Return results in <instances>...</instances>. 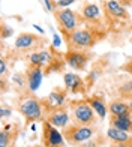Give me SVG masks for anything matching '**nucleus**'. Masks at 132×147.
Wrapping results in <instances>:
<instances>
[{
    "mask_svg": "<svg viewBox=\"0 0 132 147\" xmlns=\"http://www.w3.org/2000/svg\"><path fill=\"white\" fill-rule=\"evenodd\" d=\"M29 65H35L42 68L44 75H51L54 72L65 74V68L68 65L65 62V53H60L53 44H50L45 50L32 53L26 57Z\"/></svg>",
    "mask_w": 132,
    "mask_h": 147,
    "instance_id": "obj_4",
    "label": "nucleus"
},
{
    "mask_svg": "<svg viewBox=\"0 0 132 147\" xmlns=\"http://www.w3.org/2000/svg\"><path fill=\"white\" fill-rule=\"evenodd\" d=\"M93 59H95L93 51H66L65 53L66 65L75 72H86Z\"/></svg>",
    "mask_w": 132,
    "mask_h": 147,
    "instance_id": "obj_10",
    "label": "nucleus"
},
{
    "mask_svg": "<svg viewBox=\"0 0 132 147\" xmlns=\"http://www.w3.org/2000/svg\"><path fill=\"white\" fill-rule=\"evenodd\" d=\"M30 128H32V131H36V125H35V123H32Z\"/></svg>",
    "mask_w": 132,
    "mask_h": 147,
    "instance_id": "obj_32",
    "label": "nucleus"
},
{
    "mask_svg": "<svg viewBox=\"0 0 132 147\" xmlns=\"http://www.w3.org/2000/svg\"><path fill=\"white\" fill-rule=\"evenodd\" d=\"M107 141H108L107 134H102L99 131L95 137H92L90 140H87L86 143L77 146V147H104V146H107Z\"/></svg>",
    "mask_w": 132,
    "mask_h": 147,
    "instance_id": "obj_22",
    "label": "nucleus"
},
{
    "mask_svg": "<svg viewBox=\"0 0 132 147\" xmlns=\"http://www.w3.org/2000/svg\"><path fill=\"white\" fill-rule=\"evenodd\" d=\"M54 2H56V0H54Z\"/></svg>",
    "mask_w": 132,
    "mask_h": 147,
    "instance_id": "obj_35",
    "label": "nucleus"
},
{
    "mask_svg": "<svg viewBox=\"0 0 132 147\" xmlns=\"http://www.w3.org/2000/svg\"><path fill=\"white\" fill-rule=\"evenodd\" d=\"M27 147H44V146H38V144H33V146H27Z\"/></svg>",
    "mask_w": 132,
    "mask_h": 147,
    "instance_id": "obj_33",
    "label": "nucleus"
},
{
    "mask_svg": "<svg viewBox=\"0 0 132 147\" xmlns=\"http://www.w3.org/2000/svg\"><path fill=\"white\" fill-rule=\"evenodd\" d=\"M9 89L11 87L8 86V80H6V77H0V92H2V95H5Z\"/></svg>",
    "mask_w": 132,
    "mask_h": 147,
    "instance_id": "obj_27",
    "label": "nucleus"
},
{
    "mask_svg": "<svg viewBox=\"0 0 132 147\" xmlns=\"http://www.w3.org/2000/svg\"><path fill=\"white\" fill-rule=\"evenodd\" d=\"M18 131H20V125H14V123L5 125L2 128V132H0V147H14Z\"/></svg>",
    "mask_w": 132,
    "mask_h": 147,
    "instance_id": "obj_16",
    "label": "nucleus"
},
{
    "mask_svg": "<svg viewBox=\"0 0 132 147\" xmlns=\"http://www.w3.org/2000/svg\"><path fill=\"white\" fill-rule=\"evenodd\" d=\"M14 108L24 117L27 125L45 120L42 99L36 95V92H32L27 87L18 90V95L14 98Z\"/></svg>",
    "mask_w": 132,
    "mask_h": 147,
    "instance_id": "obj_3",
    "label": "nucleus"
},
{
    "mask_svg": "<svg viewBox=\"0 0 132 147\" xmlns=\"http://www.w3.org/2000/svg\"><path fill=\"white\" fill-rule=\"evenodd\" d=\"M113 92L117 96L116 99H123V101L132 102V77H126L122 81H119L114 86Z\"/></svg>",
    "mask_w": 132,
    "mask_h": 147,
    "instance_id": "obj_18",
    "label": "nucleus"
},
{
    "mask_svg": "<svg viewBox=\"0 0 132 147\" xmlns=\"http://www.w3.org/2000/svg\"><path fill=\"white\" fill-rule=\"evenodd\" d=\"M6 71H8V65H6V59H0V77H6Z\"/></svg>",
    "mask_w": 132,
    "mask_h": 147,
    "instance_id": "obj_29",
    "label": "nucleus"
},
{
    "mask_svg": "<svg viewBox=\"0 0 132 147\" xmlns=\"http://www.w3.org/2000/svg\"><path fill=\"white\" fill-rule=\"evenodd\" d=\"M105 134H107V138L110 143H123V144L132 146V134H129V132H125V131H120V129H116L113 126H110Z\"/></svg>",
    "mask_w": 132,
    "mask_h": 147,
    "instance_id": "obj_20",
    "label": "nucleus"
},
{
    "mask_svg": "<svg viewBox=\"0 0 132 147\" xmlns=\"http://www.w3.org/2000/svg\"><path fill=\"white\" fill-rule=\"evenodd\" d=\"M44 6L48 12H54V0H44Z\"/></svg>",
    "mask_w": 132,
    "mask_h": 147,
    "instance_id": "obj_30",
    "label": "nucleus"
},
{
    "mask_svg": "<svg viewBox=\"0 0 132 147\" xmlns=\"http://www.w3.org/2000/svg\"><path fill=\"white\" fill-rule=\"evenodd\" d=\"M78 11H80L86 24L95 26V27H105L104 15H102V11H101V6L99 5L90 3V2H83Z\"/></svg>",
    "mask_w": 132,
    "mask_h": 147,
    "instance_id": "obj_12",
    "label": "nucleus"
},
{
    "mask_svg": "<svg viewBox=\"0 0 132 147\" xmlns=\"http://www.w3.org/2000/svg\"><path fill=\"white\" fill-rule=\"evenodd\" d=\"M24 75H26V81H27V89L32 90V92H36L39 89V86H41V83H42V78H44L42 68L26 63Z\"/></svg>",
    "mask_w": 132,
    "mask_h": 147,
    "instance_id": "obj_15",
    "label": "nucleus"
},
{
    "mask_svg": "<svg viewBox=\"0 0 132 147\" xmlns=\"http://www.w3.org/2000/svg\"><path fill=\"white\" fill-rule=\"evenodd\" d=\"M33 27H35V29L39 32V35H45V30L41 27V26H38V24H33Z\"/></svg>",
    "mask_w": 132,
    "mask_h": 147,
    "instance_id": "obj_31",
    "label": "nucleus"
},
{
    "mask_svg": "<svg viewBox=\"0 0 132 147\" xmlns=\"http://www.w3.org/2000/svg\"><path fill=\"white\" fill-rule=\"evenodd\" d=\"M108 114L110 116H129L132 117L131 104L123 99H113L108 102Z\"/></svg>",
    "mask_w": 132,
    "mask_h": 147,
    "instance_id": "obj_19",
    "label": "nucleus"
},
{
    "mask_svg": "<svg viewBox=\"0 0 132 147\" xmlns=\"http://www.w3.org/2000/svg\"><path fill=\"white\" fill-rule=\"evenodd\" d=\"M80 0H56L54 2V9H63V8H69L71 5H74Z\"/></svg>",
    "mask_w": 132,
    "mask_h": 147,
    "instance_id": "obj_24",
    "label": "nucleus"
},
{
    "mask_svg": "<svg viewBox=\"0 0 132 147\" xmlns=\"http://www.w3.org/2000/svg\"><path fill=\"white\" fill-rule=\"evenodd\" d=\"M53 15H54V20L57 23L59 32H74L86 24L80 11H72L69 8L54 9Z\"/></svg>",
    "mask_w": 132,
    "mask_h": 147,
    "instance_id": "obj_8",
    "label": "nucleus"
},
{
    "mask_svg": "<svg viewBox=\"0 0 132 147\" xmlns=\"http://www.w3.org/2000/svg\"><path fill=\"white\" fill-rule=\"evenodd\" d=\"M68 108L71 111L72 123L86 125V126H96L99 122V117L92 108V105L87 102L86 98L81 99H69Z\"/></svg>",
    "mask_w": 132,
    "mask_h": 147,
    "instance_id": "obj_6",
    "label": "nucleus"
},
{
    "mask_svg": "<svg viewBox=\"0 0 132 147\" xmlns=\"http://www.w3.org/2000/svg\"><path fill=\"white\" fill-rule=\"evenodd\" d=\"M99 132L96 126H86V125H78V123H69L66 128L62 129V134L66 140V143L72 147H77L83 143H86L92 137H95Z\"/></svg>",
    "mask_w": 132,
    "mask_h": 147,
    "instance_id": "obj_7",
    "label": "nucleus"
},
{
    "mask_svg": "<svg viewBox=\"0 0 132 147\" xmlns=\"http://www.w3.org/2000/svg\"><path fill=\"white\" fill-rule=\"evenodd\" d=\"M120 69H122V71H125L126 74H129V75H132V57H131V59H128V60H126V63L120 66Z\"/></svg>",
    "mask_w": 132,
    "mask_h": 147,
    "instance_id": "obj_28",
    "label": "nucleus"
},
{
    "mask_svg": "<svg viewBox=\"0 0 132 147\" xmlns=\"http://www.w3.org/2000/svg\"><path fill=\"white\" fill-rule=\"evenodd\" d=\"M59 33L62 35L68 51H92V48L108 38V32L105 27H95L90 24H84L74 32Z\"/></svg>",
    "mask_w": 132,
    "mask_h": 147,
    "instance_id": "obj_2",
    "label": "nucleus"
},
{
    "mask_svg": "<svg viewBox=\"0 0 132 147\" xmlns=\"http://www.w3.org/2000/svg\"><path fill=\"white\" fill-rule=\"evenodd\" d=\"M12 113H14V107L8 105L6 102H2V105H0V119H2V122H3L5 119L11 117Z\"/></svg>",
    "mask_w": 132,
    "mask_h": 147,
    "instance_id": "obj_23",
    "label": "nucleus"
},
{
    "mask_svg": "<svg viewBox=\"0 0 132 147\" xmlns=\"http://www.w3.org/2000/svg\"><path fill=\"white\" fill-rule=\"evenodd\" d=\"M41 99H42V105H44V116L47 117V114L50 111L68 105L69 90L66 87H59V86H56V87L48 93L47 98H41Z\"/></svg>",
    "mask_w": 132,
    "mask_h": 147,
    "instance_id": "obj_9",
    "label": "nucleus"
},
{
    "mask_svg": "<svg viewBox=\"0 0 132 147\" xmlns=\"http://www.w3.org/2000/svg\"><path fill=\"white\" fill-rule=\"evenodd\" d=\"M108 125L116 129L132 134V117L129 116H110L108 114Z\"/></svg>",
    "mask_w": 132,
    "mask_h": 147,
    "instance_id": "obj_21",
    "label": "nucleus"
},
{
    "mask_svg": "<svg viewBox=\"0 0 132 147\" xmlns=\"http://www.w3.org/2000/svg\"><path fill=\"white\" fill-rule=\"evenodd\" d=\"M50 45L48 39L44 35H36L32 32H21L14 41V48L9 51V57L12 60L26 59L32 53L45 50Z\"/></svg>",
    "mask_w": 132,
    "mask_h": 147,
    "instance_id": "obj_5",
    "label": "nucleus"
},
{
    "mask_svg": "<svg viewBox=\"0 0 132 147\" xmlns=\"http://www.w3.org/2000/svg\"><path fill=\"white\" fill-rule=\"evenodd\" d=\"M131 2H132V0H131Z\"/></svg>",
    "mask_w": 132,
    "mask_h": 147,
    "instance_id": "obj_34",
    "label": "nucleus"
},
{
    "mask_svg": "<svg viewBox=\"0 0 132 147\" xmlns=\"http://www.w3.org/2000/svg\"><path fill=\"white\" fill-rule=\"evenodd\" d=\"M41 141L44 147H68V143L62 134V129L53 126L50 122H42V135Z\"/></svg>",
    "mask_w": 132,
    "mask_h": 147,
    "instance_id": "obj_11",
    "label": "nucleus"
},
{
    "mask_svg": "<svg viewBox=\"0 0 132 147\" xmlns=\"http://www.w3.org/2000/svg\"><path fill=\"white\" fill-rule=\"evenodd\" d=\"M99 6L111 45H122L126 36L132 32V17L128 8H125L117 0H101Z\"/></svg>",
    "mask_w": 132,
    "mask_h": 147,
    "instance_id": "obj_1",
    "label": "nucleus"
},
{
    "mask_svg": "<svg viewBox=\"0 0 132 147\" xmlns=\"http://www.w3.org/2000/svg\"><path fill=\"white\" fill-rule=\"evenodd\" d=\"M45 120H47V122H50L53 126L59 128V129L66 128V126H68V125L72 122L68 105H66V107H60V108H56V110L50 111L48 114H47V117H45Z\"/></svg>",
    "mask_w": 132,
    "mask_h": 147,
    "instance_id": "obj_14",
    "label": "nucleus"
},
{
    "mask_svg": "<svg viewBox=\"0 0 132 147\" xmlns=\"http://www.w3.org/2000/svg\"><path fill=\"white\" fill-rule=\"evenodd\" d=\"M63 42V38L60 33H56L54 30H53V45L56 47V48H60V45Z\"/></svg>",
    "mask_w": 132,
    "mask_h": 147,
    "instance_id": "obj_26",
    "label": "nucleus"
},
{
    "mask_svg": "<svg viewBox=\"0 0 132 147\" xmlns=\"http://www.w3.org/2000/svg\"><path fill=\"white\" fill-rule=\"evenodd\" d=\"M87 99V102L92 105V108L95 110L98 114L99 120H105L108 114V104L105 101V98L102 95H90V96H84Z\"/></svg>",
    "mask_w": 132,
    "mask_h": 147,
    "instance_id": "obj_17",
    "label": "nucleus"
},
{
    "mask_svg": "<svg viewBox=\"0 0 132 147\" xmlns=\"http://www.w3.org/2000/svg\"><path fill=\"white\" fill-rule=\"evenodd\" d=\"M63 83H65V87L69 90L71 95H83V96H87V83L83 77H80L78 74L74 72H65L63 74Z\"/></svg>",
    "mask_w": 132,
    "mask_h": 147,
    "instance_id": "obj_13",
    "label": "nucleus"
},
{
    "mask_svg": "<svg viewBox=\"0 0 132 147\" xmlns=\"http://www.w3.org/2000/svg\"><path fill=\"white\" fill-rule=\"evenodd\" d=\"M0 29H2V35H0V36H2L3 41H5L6 38H9V36L14 35V29H12V27H8V26H6L3 21H2V26H0Z\"/></svg>",
    "mask_w": 132,
    "mask_h": 147,
    "instance_id": "obj_25",
    "label": "nucleus"
}]
</instances>
